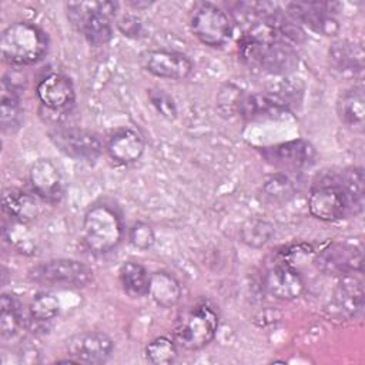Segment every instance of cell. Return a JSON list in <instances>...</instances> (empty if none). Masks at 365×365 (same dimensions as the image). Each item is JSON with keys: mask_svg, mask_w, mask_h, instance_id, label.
<instances>
[{"mask_svg": "<svg viewBox=\"0 0 365 365\" xmlns=\"http://www.w3.org/2000/svg\"><path fill=\"white\" fill-rule=\"evenodd\" d=\"M140 64L150 74L170 80L187 78L192 71L191 60L175 50H145L140 54Z\"/></svg>", "mask_w": 365, "mask_h": 365, "instance_id": "cell-11", "label": "cell"}, {"mask_svg": "<svg viewBox=\"0 0 365 365\" xmlns=\"http://www.w3.org/2000/svg\"><path fill=\"white\" fill-rule=\"evenodd\" d=\"M309 214L321 221L334 222L355 215L354 205L344 190L339 175L319 181L308 195Z\"/></svg>", "mask_w": 365, "mask_h": 365, "instance_id": "cell-5", "label": "cell"}, {"mask_svg": "<svg viewBox=\"0 0 365 365\" xmlns=\"http://www.w3.org/2000/svg\"><path fill=\"white\" fill-rule=\"evenodd\" d=\"M288 111V103L279 94H259L251 93L242 96L238 113L248 121L275 118Z\"/></svg>", "mask_w": 365, "mask_h": 365, "instance_id": "cell-18", "label": "cell"}, {"mask_svg": "<svg viewBox=\"0 0 365 365\" xmlns=\"http://www.w3.org/2000/svg\"><path fill=\"white\" fill-rule=\"evenodd\" d=\"M118 4L113 1H76L66 6L67 17L91 46H104L113 37L111 17Z\"/></svg>", "mask_w": 365, "mask_h": 365, "instance_id": "cell-3", "label": "cell"}, {"mask_svg": "<svg viewBox=\"0 0 365 365\" xmlns=\"http://www.w3.org/2000/svg\"><path fill=\"white\" fill-rule=\"evenodd\" d=\"M336 114L344 125L354 133L365 128V98L362 86H355L339 94L336 100Z\"/></svg>", "mask_w": 365, "mask_h": 365, "instance_id": "cell-21", "label": "cell"}, {"mask_svg": "<svg viewBox=\"0 0 365 365\" xmlns=\"http://www.w3.org/2000/svg\"><path fill=\"white\" fill-rule=\"evenodd\" d=\"M20 96L21 87L4 76L0 91V125L6 134H14L21 125L23 107Z\"/></svg>", "mask_w": 365, "mask_h": 365, "instance_id": "cell-20", "label": "cell"}, {"mask_svg": "<svg viewBox=\"0 0 365 365\" xmlns=\"http://www.w3.org/2000/svg\"><path fill=\"white\" fill-rule=\"evenodd\" d=\"M148 295L157 305L171 308L181 298V287L170 272L157 271L150 275Z\"/></svg>", "mask_w": 365, "mask_h": 365, "instance_id": "cell-24", "label": "cell"}, {"mask_svg": "<svg viewBox=\"0 0 365 365\" xmlns=\"http://www.w3.org/2000/svg\"><path fill=\"white\" fill-rule=\"evenodd\" d=\"M218 324L220 315L215 305L208 299H200L177 315L174 341L187 351H198L214 339Z\"/></svg>", "mask_w": 365, "mask_h": 365, "instance_id": "cell-1", "label": "cell"}, {"mask_svg": "<svg viewBox=\"0 0 365 365\" xmlns=\"http://www.w3.org/2000/svg\"><path fill=\"white\" fill-rule=\"evenodd\" d=\"M23 321L21 304L13 294H1L0 298V332L3 338L17 334Z\"/></svg>", "mask_w": 365, "mask_h": 365, "instance_id": "cell-27", "label": "cell"}, {"mask_svg": "<svg viewBox=\"0 0 365 365\" xmlns=\"http://www.w3.org/2000/svg\"><path fill=\"white\" fill-rule=\"evenodd\" d=\"M177 342L168 336L154 338L144 349L147 362L154 365H170L177 359Z\"/></svg>", "mask_w": 365, "mask_h": 365, "instance_id": "cell-30", "label": "cell"}, {"mask_svg": "<svg viewBox=\"0 0 365 365\" xmlns=\"http://www.w3.org/2000/svg\"><path fill=\"white\" fill-rule=\"evenodd\" d=\"M48 50L46 31L34 23L16 21L7 26L0 36L3 58L13 66H30L44 58Z\"/></svg>", "mask_w": 365, "mask_h": 365, "instance_id": "cell-2", "label": "cell"}, {"mask_svg": "<svg viewBox=\"0 0 365 365\" xmlns=\"http://www.w3.org/2000/svg\"><path fill=\"white\" fill-rule=\"evenodd\" d=\"M242 96H244L242 90H240L237 86L225 84L220 90V94L217 98V106L221 115H225V117L235 115L238 113V106Z\"/></svg>", "mask_w": 365, "mask_h": 365, "instance_id": "cell-32", "label": "cell"}, {"mask_svg": "<svg viewBox=\"0 0 365 365\" xmlns=\"http://www.w3.org/2000/svg\"><path fill=\"white\" fill-rule=\"evenodd\" d=\"M265 291L282 301H292L304 292L305 284L301 274L288 264H279L269 268L264 275Z\"/></svg>", "mask_w": 365, "mask_h": 365, "instance_id": "cell-17", "label": "cell"}, {"mask_svg": "<svg viewBox=\"0 0 365 365\" xmlns=\"http://www.w3.org/2000/svg\"><path fill=\"white\" fill-rule=\"evenodd\" d=\"M356 274L362 272H352L339 277L341 281L327 308L329 318L351 321L361 314L364 307V287L361 277Z\"/></svg>", "mask_w": 365, "mask_h": 365, "instance_id": "cell-9", "label": "cell"}, {"mask_svg": "<svg viewBox=\"0 0 365 365\" xmlns=\"http://www.w3.org/2000/svg\"><path fill=\"white\" fill-rule=\"evenodd\" d=\"M261 154L267 163L285 171L302 170L311 167L315 161V148L301 138L262 147Z\"/></svg>", "mask_w": 365, "mask_h": 365, "instance_id": "cell-10", "label": "cell"}, {"mask_svg": "<svg viewBox=\"0 0 365 365\" xmlns=\"http://www.w3.org/2000/svg\"><path fill=\"white\" fill-rule=\"evenodd\" d=\"M117 26L124 36H138L141 29L140 20L130 14H124L121 19H118Z\"/></svg>", "mask_w": 365, "mask_h": 365, "instance_id": "cell-35", "label": "cell"}, {"mask_svg": "<svg viewBox=\"0 0 365 365\" xmlns=\"http://www.w3.org/2000/svg\"><path fill=\"white\" fill-rule=\"evenodd\" d=\"M83 238L87 248L96 254L111 251L123 238L121 217L107 204L91 205L84 214Z\"/></svg>", "mask_w": 365, "mask_h": 365, "instance_id": "cell-4", "label": "cell"}, {"mask_svg": "<svg viewBox=\"0 0 365 365\" xmlns=\"http://www.w3.org/2000/svg\"><path fill=\"white\" fill-rule=\"evenodd\" d=\"M148 98L153 104V107L165 118L174 120L177 115V107L174 104V100L161 88H150L148 90Z\"/></svg>", "mask_w": 365, "mask_h": 365, "instance_id": "cell-34", "label": "cell"}, {"mask_svg": "<svg viewBox=\"0 0 365 365\" xmlns=\"http://www.w3.org/2000/svg\"><path fill=\"white\" fill-rule=\"evenodd\" d=\"M30 278L47 287L83 288L93 279V271L77 259L58 258L31 268Z\"/></svg>", "mask_w": 365, "mask_h": 365, "instance_id": "cell-7", "label": "cell"}, {"mask_svg": "<svg viewBox=\"0 0 365 365\" xmlns=\"http://www.w3.org/2000/svg\"><path fill=\"white\" fill-rule=\"evenodd\" d=\"M274 235V225L269 221L259 218L247 220L241 230L240 237L244 244L252 248H259L265 245Z\"/></svg>", "mask_w": 365, "mask_h": 365, "instance_id": "cell-29", "label": "cell"}, {"mask_svg": "<svg viewBox=\"0 0 365 365\" xmlns=\"http://www.w3.org/2000/svg\"><path fill=\"white\" fill-rule=\"evenodd\" d=\"M1 208L11 221L19 224H27L41 212L38 200L19 188H9L3 192Z\"/></svg>", "mask_w": 365, "mask_h": 365, "instance_id": "cell-22", "label": "cell"}, {"mask_svg": "<svg viewBox=\"0 0 365 365\" xmlns=\"http://www.w3.org/2000/svg\"><path fill=\"white\" fill-rule=\"evenodd\" d=\"M288 16L311 31L322 36H335L339 31L338 21L331 14L328 3H289Z\"/></svg>", "mask_w": 365, "mask_h": 365, "instance_id": "cell-16", "label": "cell"}, {"mask_svg": "<svg viewBox=\"0 0 365 365\" xmlns=\"http://www.w3.org/2000/svg\"><path fill=\"white\" fill-rule=\"evenodd\" d=\"M329 58L332 66L341 73L356 74L364 68V50L359 44L341 40L329 47Z\"/></svg>", "mask_w": 365, "mask_h": 365, "instance_id": "cell-23", "label": "cell"}, {"mask_svg": "<svg viewBox=\"0 0 365 365\" xmlns=\"http://www.w3.org/2000/svg\"><path fill=\"white\" fill-rule=\"evenodd\" d=\"M29 181L37 198L51 204H56L63 198V175L50 158H38L31 164L29 170Z\"/></svg>", "mask_w": 365, "mask_h": 365, "instance_id": "cell-14", "label": "cell"}, {"mask_svg": "<svg viewBox=\"0 0 365 365\" xmlns=\"http://www.w3.org/2000/svg\"><path fill=\"white\" fill-rule=\"evenodd\" d=\"M29 311L34 321H38V322L51 321L60 312V301L53 294L41 292L31 299Z\"/></svg>", "mask_w": 365, "mask_h": 365, "instance_id": "cell-31", "label": "cell"}, {"mask_svg": "<svg viewBox=\"0 0 365 365\" xmlns=\"http://www.w3.org/2000/svg\"><path fill=\"white\" fill-rule=\"evenodd\" d=\"M144 150V137L134 128L118 130L111 135L107 144V153L110 158L120 165H128L138 161Z\"/></svg>", "mask_w": 365, "mask_h": 365, "instance_id": "cell-19", "label": "cell"}, {"mask_svg": "<svg viewBox=\"0 0 365 365\" xmlns=\"http://www.w3.org/2000/svg\"><path fill=\"white\" fill-rule=\"evenodd\" d=\"M67 355L74 358L78 364H104L110 359L114 351L113 339L97 331L80 332L73 335L66 342Z\"/></svg>", "mask_w": 365, "mask_h": 365, "instance_id": "cell-12", "label": "cell"}, {"mask_svg": "<svg viewBox=\"0 0 365 365\" xmlns=\"http://www.w3.org/2000/svg\"><path fill=\"white\" fill-rule=\"evenodd\" d=\"M295 191L292 180L284 173L268 175L261 185L262 198L271 205H284L289 202L294 198Z\"/></svg>", "mask_w": 365, "mask_h": 365, "instance_id": "cell-26", "label": "cell"}, {"mask_svg": "<svg viewBox=\"0 0 365 365\" xmlns=\"http://www.w3.org/2000/svg\"><path fill=\"white\" fill-rule=\"evenodd\" d=\"M318 267L334 275L362 272V250L358 245L335 242L318 254Z\"/></svg>", "mask_w": 365, "mask_h": 365, "instance_id": "cell-15", "label": "cell"}, {"mask_svg": "<svg viewBox=\"0 0 365 365\" xmlns=\"http://www.w3.org/2000/svg\"><path fill=\"white\" fill-rule=\"evenodd\" d=\"M130 242L133 244V247H135L137 250L141 251H147L154 245L155 241V234L154 230L147 224V222H135L131 228H130Z\"/></svg>", "mask_w": 365, "mask_h": 365, "instance_id": "cell-33", "label": "cell"}, {"mask_svg": "<svg viewBox=\"0 0 365 365\" xmlns=\"http://www.w3.org/2000/svg\"><path fill=\"white\" fill-rule=\"evenodd\" d=\"M150 275L151 274L135 261H125L118 269L121 288L131 298H141L148 294Z\"/></svg>", "mask_w": 365, "mask_h": 365, "instance_id": "cell-25", "label": "cell"}, {"mask_svg": "<svg viewBox=\"0 0 365 365\" xmlns=\"http://www.w3.org/2000/svg\"><path fill=\"white\" fill-rule=\"evenodd\" d=\"M48 137L63 154L77 161L91 164L103 151L98 135L81 127H57L48 133Z\"/></svg>", "mask_w": 365, "mask_h": 365, "instance_id": "cell-8", "label": "cell"}, {"mask_svg": "<svg viewBox=\"0 0 365 365\" xmlns=\"http://www.w3.org/2000/svg\"><path fill=\"white\" fill-rule=\"evenodd\" d=\"M36 94L43 107L57 113L70 111L76 101L73 81L61 73L46 74L37 83Z\"/></svg>", "mask_w": 365, "mask_h": 365, "instance_id": "cell-13", "label": "cell"}, {"mask_svg": "<svg viewBox=\"0 0 365 365\" xmlns=\"http://www.w3.org/2000/svg\"><path fill=\"white\" fill-rule=\"evenodd\" d=\"M339 181L354 205L355 215L359 214L364 208V192H365L362 168L361 167L345 168L339 174Z\"/></svg>", "mask_w": 365, "mask_h": 365, "instance_id": "cell-28", "label": "cell"}, {"mask_svg": "<svg viewBox=\"0 0 365 365\" xmlns=\"http://www.w3.org/2000/svg\"><path fill=\"white\" fill-rule=\"evenodd\" d=\"M190 27L192 34L208 47H222L232 36V23L228 14L210 1L194 6Z\"/></svg>", "mask_w": 365, "mask_h": 365, "instance_id": "cell-6", "label": "cell"}]
</instances>
